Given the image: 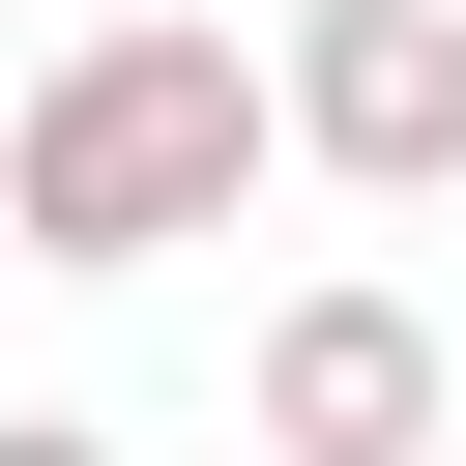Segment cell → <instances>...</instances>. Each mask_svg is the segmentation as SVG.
<instances>
[{"label":"cell","instance_id":"6da1fadb","mask_svg":"<svg viewBox=\"0 0 466 466\" xmlns=\"http://www.w3.org/2000/svg\"><path fill=\"white\" fill-rule=\"evenodd\" d=\"M291 175V58L262 29H204V0H116V29H58L29 87H0V262H175V233H233Z\"/></svg>","mask_w":466,"mask_h":466},{"label":"cell","instance_id":"7a4b0ae2","mask_svg":"<svg viewBox=\"0 0 466 466\" xmlns=\"http://www.w3.org/2000/svg\"><path fill=\"white\" fill-rule=\"evenodd\" d=\"M291 175L350 204H466V0H291Z\"/></svg>","mask_w":466,"mask_h":466},{"label":"cell","instance_id":"277c9868","mask_svg":"<svg viewBox=\"0 0 466 466\" xmlns=\"http://www.w3.org/2000/svg\"><path fill=\"white\" fill-rule=\"evenodd\" d=\"M0 466H116V437H87V408H0Z\"/></svg>","mask_w":466,"mask_h":466},{"label":"cell","instance_id":"3957f363","mask_svg":"<svg viewBox=\"0 0 466 466\" xmlns=\"http://www.w3.org/2000/svg\"><path fill=\"white\" fill-rule=\"evenodd\" d=\"M262 466H466V350H437L379 262H320V291L262 320Z\"/></svg>","mask_w":466,"mask_h":466}]
</instances>
